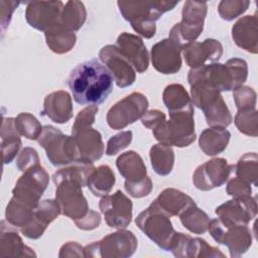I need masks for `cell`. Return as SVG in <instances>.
<instances>
[{
    "label": "cell",
    "instance_id": "obj_1",
    "mask_svg": "<svg viewBox=\"0 0 258 258\" xmlns=\"http://www.w3.org/2000/svg\"><path fill=\"white\" fill-rule=\"evenodd\" d=\"M94 168L93 164L79 163L60 168L52 175L55 200L60 212L74 222L84 218L90 210L82 188L87 185L88 177Z\"/></svg>",
    "mask_w": 258,
    "mask_h": 258
},
{
    "label": "cell",
    "instance_id": "obj_2",
    "mask_svg": "<svg viewBox=\"0 0 258 258\" xmlns=\"http://www.w3.org/2000/svg\"><path fill=\"white\" fill-rule=\"evenodd\" d=\"M114 79L96 58L78 64L68 79L74 100L80 105H99L113 91Z\"/></svg>",
    "mask_w": 258,
    "mask_h": 258
},
{
    "label": "cell",
    "instance_id": "obj_3",
    "mask_svg": "<svg viewBox=\"0 0 258 258\" xmlns=\"http://www.w3.org/2000/svg\"><path fill=\"white\" fill-rule=\"evenodd\" d=\"M248 77L246 60L234 57L226 63L212 62L196 69H190L187 75L188 84L204 83L219 92H229L243 86Z\"/></svg>",
    "mask_w": 258,
    "mask_h": 258
},
{
    "label": "cell",
    "instance_id": "obj_4",
    "mask_svg": "<svg viewBox=\"0 0 258 258\" xmlns=\"http://www.w3.org/2000/svg\"><path fill=\"white\" fill-rule=\"evenodd\" d=\"M178 1H118L117 5L125 20L145 38H152L156 32L155 21L172 10Z\"/></svg>",
    "mask_w": 258,
    "mask_h": 258
},
{
    "label": "cell",
    "instance_id": "obj_5",
    "mask_svg": "<svg viewBox=\"0 0 258 258\" xmlns=\"http://www.w3.org/2000/svg\"><path fill=\"white\" fill-rule=\"evenodd\" d=\"M194 107L180 111L169 112V120L164 121L152 130L153 136L159 143L186 147L196 140Z\"/></svg>",
    "mask_w": 258,
    "mask_h": 258
},
{
    "label": "cell",
    "instance_id": "obj_6",
    "mask_svg": "<svg viewBox=\"0 0 258 258\" xmlns=\"http://www.w3.org/2000/svg\"><path fill=\"white\" fill-rule=\"evenodd\" d=\"M189 86L191 103L204 112L209 126L226 128L232 123V115L221 92L200 82Z\"/></svg>",
    "mask_w": 258,
    "mask_h": 258
},
{
    "label": "cell",
    "instance_id": "obj_7",
    "mask_svg": "<svg viewBox=\"0 0 258 258\" xmlns=\"http://www.w3.org/2000/svg\"><path fill=\"white\" fill-rule=\"evenodd\" d=\"M208 4L204 1H185L181 11V21L169 31L171 39L181 50L201 35L207 16Z\"/></svg>",
    "mask_w": 258,
    "mask_h": 258
},
{
    "label": "cell",
    "instance_id": "obj_8",
    "mask_svg": "<svg viewBox=\"0 0 258 258\" xmlns=\"http://www.w3.org/2000/svg\"><path fill=\"white\" fill-rule=\"evenodd\" d=\"M169 218L168 215L151 203L147 209L137 216L135 224L160 249L170 251L176 231H174Z\"/></svg>",
    "mask_w": 258,
    "mask_h": 258
},
{
    "label": "cell",
    "instance_id": "obj_9",
    "mask_svg": "<svg viewBox=\"0 0 258 258\" xmlns=\"http://www.w3.org/2000/svg\"><path fill=\"white\" fill-rule=\"evenodd\" d=\"M137 244V239L131 231L119 229L84 247V257L127 258L134 254Z\"/></svg>",
    "mask_w": 258,
    "mask_h": 258
},
{
    "label": "cell",
    "instance_id": "obj_10",
    "mask_svg": "<svg viewBox=\"0 0 258 258\" xmlns=\"http://www.w3.org/2000/svg\"><path fill=\"white\" fill-rule=\"evenodd\" d=\"M208 231L217 243L229 249L232 258L242 256L252 245V233L248 226H229L219 219H213L210 221Z\"/></svg>",
    "mask_w": 258,
    "mask_h": 258
},
{
    "label": "cell",
    "instance_id": "obj_11",
    "mask_svg": "<svg viewBox=\"0 0 258 258\" xmlns=\"http://www.w3.org/2000/svg\"><path fill=\"white\" fill-rule=\"evenodd\" d=\"M37 140L52 165L61 166L75 162L76 150L73 135H64L58 128L45 125Z\"/></svg>",
    "mask_w": 258,
    "mask_h": 258
},
{
    "label": "cell",
    "instance_id": "obj_12",
    "mask_svg": "<svg viewBox=\"0 0 258 258\" xmlns=\"http://www.w3.org/2000/svg\"><path fill=\"white\" fill-rule=\"evenodd\" d=\"M48 182V173L40 163L35 164L23 171V174L18 178L12 189V197L25 205L36 209Z\"/></svg>",
    "mask_w": 258,
    "mask_h": 258
},
{
    "label": "cell",
    "instance_id": "obj_13",
    "mask_svg": "<svg viewBox=\"0 0 258 258\" xmlns=\"http://www.w3.org/2000/svg\"><path fill=\"white\" fill-rule=\"evenodd\" d=\"M148 108L147 98L139 92H133L113 105L107 113V123L115 130H120L141 118Z\"/></svg>",
    "mask_w": 258,
    "mask_h": 258
},
{
    "label": "cell",
    "instance_id": "obj_14",
    "mask_svg": "<svg viewBox=\"0 0 258 258\" xmlns=\"http://www.w3.org/2000/svg\"><path fill=\"white\" fill-rule=\"evenodd\" d=\"M234 164H229L225 158L217 157L197 167L192 175L194 185L200 190H211L228 181L233 173Z\"/></svg>",
    "mask_w": 258,
    "mask_h": 258
},
{
    "label": "cell",
    "instance_id": "obj_15",
    "mask_svg": "<svg viewBox=\"0 0 258 258\" xmlns=\"http://www.w3.org/2000/svg\"><path fill=\"white\" fill-rule=\"evenodd\" d=\"M105 222L110 228L125 229L132 220V202L121 190L103 197L99 204Z\"/></svg>",
    "mask_w": 258,
    "mask_h": 258
},
{
    "label": "cell",
    "instance_id": "obj_16",
    "mask_svg": "<svg viewBox=\"0 0 258 258\" xmlns=\"http://www.w3.org/2000/svg\"><path fill=\"white\" fill-rule=\"evenodd\" d=\"M218 219L225 225L248 226L257 215L256 197L233 198L215 210Z\"/></svg>",
    "mask_w": 258,
    "mask_h": 258
},
{
    "label": "cell",
    "instance_id": "obj_17",
    "mask_svg": "<svg viewBox=\"0 0 258 258\" xmlns=\"http://www.w3.org/2000/svg\"><path fill=\"white\" fill-rule=\"evenodd\" d=\"M99 58L111 73L119 88H126L134 84L136 80L135 70L116 45L108 44L102 47Z\"/></svg>",
    "mask_w": 258,
    "mask_h": 258
},
{
    "label": "cell",
    "instance_id": "obj_18",
    "mask_svg": "<svg viewBox=\"0 0 258 258\" xmlns=\"http://www.w3.org/2000/svg\"><path fill=\"white\" fill-rule=\"evenodd\" d=\"M63 6V3L58 0L27 2L25 19L31 27L45 32L58 24Z\"/></svg>",
    "mask_w": 258,
    "mask_h": 258
},
{
    "label": "cell",
    "instance_id": "obj_19",
    "mask_svg": "<svg viewBox=\"0 0 258 258\" xmlns=\"http://www.w3.org/2000/svg\"><path fill=\"white\" fill-rule=\"evenodd\" d=\"M75 143V162L93 164L104 153V143L101 133L90 127L73 134Z\"/></svg>",
    "mask_w": 258,
    "mask_h": 258
},
{
    "label": "cell",
    "instance_id": "obj_20",
    "mask_svg": "<svg viewBox=\"0 0 258 258\" xmlns=\"http://www.w3.org/2000/svg\"><path fill=\"white\" fill-rule=\"evenodd\" d=\"M170 252L177 258L225 257L218 248L209 245L206 240L197 237L192 238L180 232L175 233Z\"/></svg>",
    "mask_w": 258,
    "mask_h": 258
},
{
    "label": "cell",
    "instance_id": "obj_21",
    "mask_svg": "<svg viewBox=\"0 0 258 258\" xmlns=\"http://www.w3.org/2000/svg\"><path fill=\"white\" fill-rule=\"evenodd\" d=\"M59 214H61V212L56 200H43L39 202L34 210L30 221L20 228V232L25 237L36 240L43 235L47 226L55 220Z\"/></svg>",
    "mask_w": 258,
    "mask_h": 258
},
{
    "label": "cell",
    "instance_id": "obj_22",
    "mask_svg": "<svg viewBox=\"0 0 258 258\" xmlns=\"http://www.w3.org/2000/svg\"><path fill=\"white\" fill-rule=\"evenodd\" d=\"M181 49L169 38L152 45L151 62L153 68L164 75L177 73L181 68Z\"/></svg>",
    "mask_w": 258,
    "mask_h": 258
},
{
    "label": "cell",
    "instance_id": "obj_23",
    "mask_svg": "<svg viewBox=\"0 0 258 258\" xmlns=\"http://www.w3.org/2000/svg\"><path fill=\"white\" fill-rule=\"evenodd\" d=\"M116 46L137 73L142 74L148 69V51L143 40L139 36L128 32H122L117 38Z\"/></svg>",
    "mask_w": 258,
    "mask_h": 258
},
{
    "label": "cell",
    "instance_id": "obj_24",
    "mask_svg": "<svg viewBox=\"0 0 258 258\" xmlns=\"http://www.w3.org/2000/svg\"><path fill=\"white\" fill-rule=\"evenodd\" d=\"M183 57L188 67L196 69L205 66L207 61L216 62L223 54V46L214 38H207L202 42L195 41L182 49Z\"/></svg>",
    "mask_w": 258,
    "mask_h": 258
},
{
    "label": "cell",
    "instance_id": "obj_25",
    "mask_svg": "<svg viewBox=\"0 0 258 258\" xmlns=\"http://www.w3.org/2000/svg\"><path fill=\"white\" fill-rule=\"evenodd\" d=\"M258 17L257 14L246 15L240 18L232 27L234 42L242 49L250 52H258Z\"/></svg>",
    "mask_w": 258,
    "mask_h": 258
},
{
    "label": "cell",
    "instance_id": "obj_26",
    "mask_svg": "<svg viewBox=\"0 0 258 258\" xmlns=\"http://www.w3.org/2000/svg\"><path fill=\"white\" fill-rule=\"evenodd\" d=\"M73 101L67 91H56L44 98L42 116H47L51 121L58 124L67 123L73 117Z\"/></svg>",
    "mask_w": 258,
    "mask_h": 258
},
{
    "label": "cell",
    "instance_id": "obj_27",
    "mask_svg": "<svg viewBox=\"0 0 258 258\" xmlns=\"http://www.w3.org/2000/svg\"><path fill=\"white\" fill-rule=\"evenodd\" d=\"M11 224L1 221L0 232V256L2 257H35L36 254L31 248L24 245L18 232Z\"/></svg>",
    "mask_w": 258,
    "mask_h": 258
},
{
    "label": "cell",
    "instance_id": "obj_28",
    "mask_svg": "<svg viewBox=\"0 0 258 258\" xmlns=\"http://www.w3.org/2000/svg\"><path fill=\"white\" fill-rule=\"evenodd\" d=\"M152 204L169 217H177L187 208L196 205V202L181 190L168 187L163 189Z\"/></svg>",
    "mask_w": 258,
    "mask_h": 258
},
{
    "label": "cell",
    "instance_id": "obj_29",
    "mask_svg": "<svg viewBox=\"0 0 258 258\" xmlns=\"http://www.w3.org/2000/svg\"><path fill=\"white\" fill-rule=\"evenodd\" d=\"M116 166L126 182H139L147 177V168L142 157L135 151L129 150L118 156Z\"/></svg>",
    "mask_w": 258,
    "mask_h": 258
},
{
    "label": "cell",
    "instance_id": "obj_30",
    "mask_svg": "<svg viewBox=\"0 0 258 258\" xmlns=\"http://www.w3.org/2000/svg\"><path fill=\"white\" fill-rule=\"evenodd\" d=\"M231 133L224 127H210L205 129L199 138V146L209 156L222 153L228 146Z\"/></svg>",
    "mask_w": 258,
    "mask_h": 258
},
{
    "label": "cell",
    "instance_id": "obj_31",
    "mask_svg": "<svg viewBox=\"0 0 258 258\" xmlns=\"http://www.w3.org/2000/svg\"><path fill=\"white\" fill-rule=\"evenodd\" d=\"M19 135L15 128V118H3L1 126V149L4 164L10 163L16 157L22 144Z\"/></svg>",
    "mask_w": 258,
    "mask_h": 258
},
{
    "label": "cell",
    "instance_id": "obj_32",
    "mask_svg": "<svg viewBox=\"0 0 258 258\" xmlns=\"http://www.w3.org/2000/svg\"><path fill=\"white\" fill-rule=\"evenodd\" d=\"M115 184V175L110 166L104 164L95 167L87 180V186L98 198L107 196Z\"/></svg>",
    "mask_w": 258,
    "mask_h": 258
},
{
    "label": "cell",
    "instance_id": "obj_33",
    "mask_svg": "<svg viewBox=\"0 0 258 258\" xmlns=\"http://www.w3.org/2000/svg\"><path fill=\"white\" fill-rule=\"evenodd\" d=\"M45 41L51 51L57 54L69 52L76 44L75 32L62 27L59 23L44 32Z\"/></svg>",
    "mask_w": 258,
    "mask_h": 258
},
{
    "label": "cell",
    "instance_id": "obj_34",
    "mask_svg": "<svg viewBox=\"0 0 258 258\" xmlns=\"http://www.w3.org/2000/svg\"><path fill=\"white\" fill-rule=\"evenodd\" d=\"M150 162L155 173L161 176L168 175L174 164V151L171 146L157 143L152 145L149 151Z\"/></svg>",
    "mask_w": 258,
    "mask_h": 258
},
{
    "label": "cell",
    "instance_id": "obj_35",
    "mask_svg": "<svg viewBox=\"0 0 258 258\" xmlns=\"http://www.w3.org/2000/svg\"><path fill=\"white\" fill-rule=\"evenodd\" d=\"M87 18L86 7L83 2L68 1L60 13L59 24L70 31H78L84 25Z\"/></svg>",
    "mask_w": 258,
    "mask_h": 258
},
{
    "label": "cell",
    "instance_id": "obj_36",
    "mask_svg": "<svg viewBox=\"0 0 258 258\" xmlns=\"http://www.w3.org/2000/svg\"><path fill=\"white\" fill-rule=\"evenodd\" d=\"M162 100L168 112L180 111L194 107L186 90L180 84H170L166 86L162 94Z\"/></svg>",
    "mask_w": 258,
    "mask_h": 258
},
{
    "label": "cell",
    "instance_id": "obj_37",
    "mask_svg": "<svg viewBox=\"0 0 258 258\" xmlns=\"http://www.w3.org/2000/svg\"><path fill=\"white\" fill-rule=\"evenodd\" d=\"M182 226L194 234H204L208 231L210 224L209 216L197 205L187 208L179 215Z\"/></svg>",
    "mask_w": 258,
    "mask_h": 258
},
{
    "label": "cell",
    "instance_id": "obj_38",
    "mask_svg": "<svg viewBox=\"0 0 258 258\" xmlns=\"http://www.w3.org/2000/svg\"><path fill=\"white\" fill-rule=\"evenodd\" d=\"M258 155L256 152H248L242 155L238 162L234 164L233 173L235 176L243 179L244 181L257 186L258 178Z\"/></svg>",
    "mask_w": 258,
    "mask_h": 258
},
{
    "label": "cell",
    "instance_id": "obj_39",
    "mask_svg": "<svg viewBox=\"0 0 258 258\" xmlns=\"http://www.w3.org/2000/svg\"><path fill=\"white\" fill-rule=\"evenodd\" d=\"M34 210L12 197L6 207L5 217L9 224L20 229L30 221Z\"/></svg>",
    "mask_w": 258,
    "mask_h": 258
},
{
    "label": "cell",
    "instance_id": "obj_40",
    "mask_svg": "<svg viewBox=\"0 0 258 258\" xmlns=\"http://www.w3.org/2000/svg\"><path fill=\"white\" fill-rule=\"evenodd\" d=\"M15 128L18 133L29 140H36L42 132L40 122L30 113H20L15 118Z\"/></svg>",
    "mask_w": 258,
    "mask_h": 258
},
{
    "label": "cell",
    "instance_id": "obj_41",
    "mask_svg": "<svg viewBox=\"0 0 258 258\" xmlns=\"http://www.w3.org/2000/svg\"><path fill=\"white\" fill-rule=\"evenodd\" d=\"M235 125L237 129L248 136L256 137L258 134V115L256 109L240 110L235 116Z\"/></svg>",
    "mask_w": 258,
    "mask_h": 258
},
{
    "label": "cell",
    "instance_id": "obj_42",
    "mask_svg": "<svg viewBox=\"0 0 258 258\" xmlns=\"http://www.w3.org/2000/svg\"><path fill=\"white\" fill-rule=\"evenodd\" d=\"M249 5L250 1L247 0H223L219 3L218 11L224 20L231 21L242 15Z\"/></svg>",
    "mask_w": 258,
    "mask_h": 258
},
{
    "label": "cell",
    "instance_id": "obj_43",
    "mask_svg": "<svg viewBox=\"0 0 258 258\" xmlns=\"http://www.w3.org/2000/svg\"><path fill=\"white\" fill-rule=\"evenodd\" d=\"M256 97V92L248 86H241L238 89L234 90L233 93L234 102L238 111L255 109L257 99Z\"/></svg>",
    "mask_w": 258,
    "mask_h": 258
},
{
    "label": "cell",
    "instance_id": "obj_44",
    "mask_svg": "<svg viewBox=\"0 0 258 258\" xmlns=\"http://www.w3.org/2000/svg\"><path fill=\"white\" fill-rule=\"evenodd\" d=\"M98 110L99 108L97 105H90L84 108L82 111H80L73 124L72 134L92 127V125L95 122V117L98 113Z\"/></svg>",
    "mask_w": 258,
    "mask_h": 258
},
{
    "label": "cell",
    "instance_id": "obj_45",
    "mask_svg": "<svg viewBox=\"0 0 258 258\" xmlns=\"http://www.w3.org/2000/svg\"><path fill=\"white\" fill-rule=\"evenodd\" d=\"M132 141V131H122L112 136L107 142L106 154L111 156L125 149Z\"/></svg>",
    "mask_w": 258,
    "mask_h": 258
},
{
    "label": "cell",
    "instance_id": "obj_46",
    "mask_svg": "<svg viewBox=\"0 0 258 258\" xmlns=\"http://www.w3.org/2000/svg\"><path fill=\"white\" fill-rule=\"evenodd\" d=\"M226 191L229 196L233 198H245L251 196L252 188L250 183L234 175L233 177L228 179Z\"/></svg>",
    "mask_w": 258,
    "mask_h": 258
},
{
    "label": "cell",
    "instance_id": "obj_47",
    "mask_svg": "<svg viewBox=\"0 0 258 258\" xmlns=\"http://www.w3.org/2000/svg\"><path fill=\"white\" fill-rule=\"evenodd\" d=\"M35 164H39V157L36 150L31 147L23 148L16 159L17 168L23 172Z\"/></svg>",
    "mask_w": 258,
    "mask_h": 258
},
{
    "label": "cell",
    "instance_id": "obj_48",
    "mask_svg": "<svg viewBox=\"0 0 258 258\" xmlns=\"http://www.w3.org/2000/svg\"><path fill=\"white\" fill-rule=\"evenodd\" d=\"M125 190L133 198L139 199L148 196L152 190V181L149 176H147L144 180L131 183V182H124Z\"/></svg>",
    "mask_w": 258,
    "mask_h": 258
},
{
    "label": "cell",
    "instance_id": "obj_49",
    "mask_svg": "<svg viewBox=\"0 0 258 258\" xmlns=\"http://www.w3.org/2000/svg\"><path fill=\"white\" fill-rule=\"evenodd\" d=\"M20 4L19 1H5V0H1L0 1V7H1V30L2 33H4L5 29L8 27L12 14L14 12V10L18 7V5Z\"/></svg>",
    "mask_w": 258,
    "mask_h": 258
},
{
    "label": "cell",
    "instance_id": "obj_50",
    "mask_svg": "<svg viewBox=\"0 0 258 258\" xmlns=\"http://www.w3.org/2000/svg\"><path fill=\"white\" fill-rule=\"evenodd\" d=\"M101 223V216L99 213L93 211V210H89V212L87 213V215L80 219L75 221L76 226L84 231H91L94 230L96 228L99 227Z\"/></svg>",
    "mask_w": 258,
    "mask_h": 258
},
{
    "label": "cell",
    "instance_id": "obj_51",
    "mask_svg": "<svg viewBox=\"0 0 258 258\" xmlns=\"http://www.w3.org/2000/svg\"><path fill=\"white\" fill-rule=\"evenodd\" d=\"M165 114L159 110H150L146 111L145 114L141 117V122L143 126H145L148 129H155L157 126H159L161 123H163L165 119Z\"/></svg>",
    "mask_w": 258,
    "mask_h": 258
},
{
    "label": "cell",
    "instance_id": "obj_52",
    "mask_svg": "<svg viewBox=\"0 0 258 258\" xmlns=\"http://www.w3.org/2000/svg\"><path fill=\"white\" fill-rule=\"evenodd\" d=\"M58 256L63 257H84V247L76 242H68L63 244L59 250Z\"/></svg>",
    "mask_w": 258,
    "mask_h": 258
}]
</instances>
